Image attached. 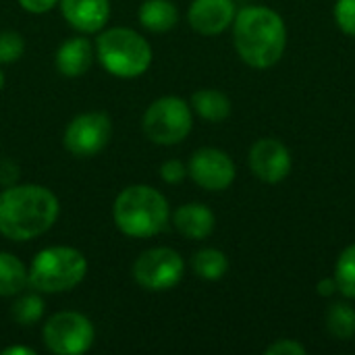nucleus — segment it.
<instances>
[{"instance_id":"nucleus-1","label":"nucleus","mask_w":355,"mask_h":355,"mask_svg":"<svg viewBox=\"0 0 355 355\" xmlns=\"http://www.w3.org/2000/svg\"><path fill=\"white\" fill-rule=\"evenodd\" d=\"M58 214V198L44 185H8L0 193V235L10 241H29L48 233Z\"/></svg>"},{"instance_id":"nucleus-2","label":"nucleus","mask_w":355,"mask_h":355,"mask_svg":"<svg viewBox=\"0 0 355 355\" xmlns=\"http://www.w3.org/2000/svg\"><path fill=\"white\" fill-rule=\"evenodd\" d=\"M233 44L239 58L254 69H268L281 60L287 48L283 17L262 4L237 10L233 21Z\"/></svg>"},{"instance_id":"nucleus-3","label":"nucleus","mask_w":355,"mask_h":355,"mask_svg":"<svg viewBox=\"0 0 355 355\" xmlns=\"http://www.w3.org/2000/svg\"><path fill=\"white\" fill-rule=\"evenodd\" d=\"M168 200L150 185L125 187L112 204V220L116 229L133 239H150L168 225Z\"/></svg>"},{"instance_id":"nucleus-4","label":"nucleus","mask_w":355,"mask_h":355,"mask_svg":"<svg viewBox=\"0 0 355 355\" xmlns=\"http://www.w3.org/2000/svg\"><path fill=\"white\" fill-rule=\"evenodd\" d=\"M96 56L112 77L135 79L150 69L152 46L141 33L129 27H110L100 31L96 40Z\"/></svg>"},{"instance_id":"nucleus-5","label":"nucleus","mask_w":355,"mask_h":355,"mask_svg":"<svg viewBox=\"0 0 355 355\" xmlns=\"http://www.w3.org/2000/svg\"><path fill=\"white\" fill-rule=\"evenodd\" d=\"M29 285L37 293H64L87 275V258L71 245H50L35 254L29 268Z\"/></svg>"},{"instance_id":"nucleus-6","label":"nucleus","mask_w":355,"mask_h":355,"mask_svg":"<svg viewBox=\"0 0 355 355\" xmlns=\"http://www.w3.org/2000/svg\"><path fill=\"white\" fill-rule=\"evenodd\" d=\"M193 127L191 106L177 96H162L154 100L141 119V129L152 144L175 146L181 144Z\"/></svg>"},{"instance_id":"nucleus-7","label":"nucleus","mask_w":355,"mask_h":355,"mask_svg":"<svg viewBox=\"0 0 355 355\" xmlns=\"http://www.w3.org/2000/svg\"><path fill=\"white\" fill-rule=\"evenodd\" d=\"M44 345L54 355H79L92 349L96 329L81 312H56L42 329Z\"/></svg>"},{"instance_id":"nucleus-8","label":"nucleus","mask_w":355,"mask_h":355,"mask_svg":"<svg viewBox=\"0 0 355 355\" xmlns=\"http://www.w3.org/2000/svg\"><path fill=\"white\" fill-rule=\"evenodd\" d=\"M185 262L173 248H152L133 262V279L146 291H168L183 279Z\"/></svg>"},{"instance_id":"nucleus-9","label":"nucleus","mask_w":355,"mask_h":355,"mask_svg":"<svg viewBox=\"0 0 355 355\" xmlns=\"http://www.w3.org/2000/svg\"><path fill=\"white\" fill-rule=\"evenodd\" d=\"M112 137V121L102 110L77 114L64 129L62 144L75 158H92L100 154Z\"/></svg>"},{"instance_id":"nucleus-10","label":"nucleus","mask_w":355,"mask_h":355,"mask_svg":"<svg viewBox=\"0 0 355 355\" xmlns=\"http://www.w3.org/2000/svg\"><path fill=\"white\" fill-rule=\"evenodd\" d=\"M187 175L206 191H225L235 181V162L218 148H200L189 158Z\"/></svg>"},{"instance_id":"nucleus-11","label":"nucleus","mask_w":355,"mask_h":355,"mask_svg":"<svg viewBox=\"0 0 355 355\" xmlns=\"http://www.w3.org/2000/svg\"><path fill=\"white\" fill-rule=\"evenodd\" d=\"M250 168L264 183H281L291 173V152L275 137L258 139L250 150Z\"/></svg>"},{"instance_id":"nucleus-12","label":"nucleus","mask_w":355,"mask_h":355,"mask_svg":"<svg viewBox=\"0 0 355 355\" xmlns=\"http://www.w3.org/2000/svg\"><path fill=\"white\" fill-rule=\"evenodd\" d=\"M235 0H193L187 10V21L202 35H218L235 21Z\"/></svg>"},{"instance_id":"nucleus-13","label":"nucleus","mask_w":355,"mask_h":355,"mask_svg":"<svg viewBox=\"0 0 355 355\" xmlns=\"http://www.w3.org/2000/svg\"><path fill=\"white\" fill-rule=\"evenodd\" d=\"M64 21L81 33H98L110 19V0H60Z\"/></svg>"},{"instance_id":"nucleus-14","label":"nucleus","mask_w":355,"mask_h":355,"mask_svg":"<svg viewBox=\"0 0 355 355\" xmlns=\"http://www.w3.org/2000/svg\"><path fill=\"white\" fill-rule=\"evenodd\" d=\"M94 56H96V48L92 46L89 40H85L81 35L69 37L56 50V56H54L56 71L69 79L81 77L89 71Z\"/></svg>"},{"instance_id":"nucleus-15","label":"nucleus","mask_w":355,"mask_h":355,"mask_svg":"<svg viewBox=\"0 0 355 355\" xmlns=\"http://www.w3.org/2000/svg\"><path fill=\"white\" fill-rule=\"evenodd\" d=\"M173 225L183 237L193 239V241H202V239L212 235L216 218L208 206L191 202V204H183L175 210Z\"/></svg>"},{"instance_id":"nucleus-16","label":"nucleus","mask_w":355,"mask_h":355,"mask_svg":"<svg viewBox=\"0 0 355 355\" xmlns=\"http://www.w3.org/2000/svg\"><path fill=\"white\" fill-rule=\"evenodd\" d=\"M137 19L144 29L164 33L179 23V8L173 0H144Z\"/></svg>"},{"instance_id":"nucleus-17","label":"nucleus","mask_w":355,"mask_h":355,"mask_svg":"<svg viewBox=\"0 0 355 355\" xmlns=\"http://www.w3.org/2000/svg\"><path fill=\"white\" fill-rule=\"evenodd\" d=\"M191 110L210 123H220L231 114V100L225 92L204 87L191 96Z\"/></svg>"},{"instance_id":"nucleus-18","label":"nucleus","mask_w":355,"mask_h":355,"mask_svg":"<svg viewBox=\"0 0 355 355\" xmlns=\"http://www.w3.org/2000/svg\"><path fill=\"white\" fill-rule=\"evenodd\" d=\"M29 285L25 264L10 252H0V297H17Z\"/></svg>"},{"instance_id":"nucleus-19","label":"nucleus","mask_w":355,"mask_h":355,"mask_svg":"<svg viewBox=\"0 0 355 355\" xmlns=\"http://www.w3.org/2000/svg\"><path fill=\"white\" fill-rule=\"evenodd\" d=\"M191 268L204 281H220L229 270V260L225 252L216 248H204L193 254Z\"/></svg>"},{"instance_id":"nucleus-20","label":"nucleus","mask_w":355,"mask_h":355,"mask_svg":"<svg viewBox=\"0 0 355 355\" xmlns=\"http://www.w3.org/2000/svg\"><path fill=\"white\" fill-rule=\"evenodd\" d=\"M324 324L327 331L341 341H349L355 335V310L354 306L345 304V302H337L333 306H329L327 314H324Z\"/></svg>"},{"instance_id":"nucleus-21","label":"nucleus","mask_w":355,"mask_h":355,"mask_svg":"<svg viewBox=\"0 0 355 355\" xmlns=\"http://www.w3.org/2000/svg\"><path fill=\"white\" fill-rule=\"evenodd\" d=\"M333 277L337 281L339 293L349 300H355V243L339 254Z\"/></svg>"},{"instance_id":"nucleus-22","label":"nucleus","mask_w":355,"mask_h":355,"mask_svg":"<svg viewBox=\"0 0 355 355\" xmlns=\"http://www.w3.org/2000/svg\"><path fill=\"white\" fill-rule=\"evenodd\" d=\"M10 316L17 324L21 327H31L42 320L44 316V300L37 293L31 295H21L12 306H10Z\"/></svg>"},{"instance_id":"nucleus-23","label":"nucleus","mask_w":355,"mask_h":355,"mask_svg":"<svg viewBox=\"0 0 355 355\" xmlns=\"http://www.w3.org/2000/svg\"><path fill=\"white\" fill-rule=\"evenodd\" d=\"M25 52V40L17 31H0V64L17 62Z\"/></svg>"},{"instance_id":"nucleus-24","label":"nucleus","mask_w":355,"mask_h":355,"mask_svg":"<svg viewBox=\"0 0 355 355\" xmlns=\"http://www.w3.org/2000/svg\"><path fill=\"white\" fill-rule=\"evenodd\" d=\"M335 23L343 33L355 37V0L335 2Z\"/></svg>"},{"instance_id":"nucleus-25","label":"nucleus","mask_w":355,"mask_h":355,"mask_svg":"<svg viewBox=\"0 0 355 355\" xmlns=\"http://www.w3.org/2000/svg\"><path fill=\"white\" fill-rule=\"evenodd\" d=\"M187 177V166L181 160H166L160 166V179L168 185H177Z\"/></svg>"},{"instance_id":"nucleus-26","label":"nucleus","mask_w":355,"mask_h":355,"mask_svg":"<svg viewBox=\"0 0 355 355\" xmlns=\"http://www.w3.org/2000/svg\"><path fill=\"white\" fill-rule=\"evenodd\" d=\"M306 347L293 339H281L277 343H272L270 347H266V355H304Z\"/></svg>"},{"instance_id":"nucleus-27","label":"nucleus","mask_w":355,"mask_h":355,"mask_svg":"<svg viewBox=\"0 0 355 355\" xmlns=\"http://www.w3.org/2000/svg\"><path fill=\"white\" fill-rule=\"evenodd\" d=\"M19 6L25 10V12H31V15H44V12H50L54 6H58L60 0H17Z\"/></svg>"},{"instance_id":"nucleus-28","label":"nucleus","mask_w":355,"mask_h":355,"mask_svg":"<svg viewBox=\"0 0 355 355\" xmlns=\"http://www.w3.org/2000/svg\"><path fill=\"white\" fill-rule=\"evenodd\" d=\"M337 291H339V287H337L335 277L324 279V281H320V283H318V295H322V297H331V295H333V293H337Z\"/></svg>"},{"instance_id":"nucleus-29","label":"nucleus","mask_w":355,"mask_h":355,"mask_svg":"<svg viewBox=\"0 0 355 355\" xmlns=\"http://www.w3.org/2000/svg\"><path fill=\"white\" fill-rule=\"evenodd\" d=\"M4 355H35V349H31V347H21V345H12V347H6Z\"/></svg>"},{"instance_id":"nucleus-30","label":"nucleus","mask_w":355,"mask_h":355,"mask_svg":"<svg viewBox=\"0 0 355 355\" xmlns=\"http://www.w3.org/2000/svg\"><path fill=\"white\" fill-rule=\"evenodd\" d=\"M2 87H4V73L0 71V89H2Z\"/></svg>"}]
</instances>
